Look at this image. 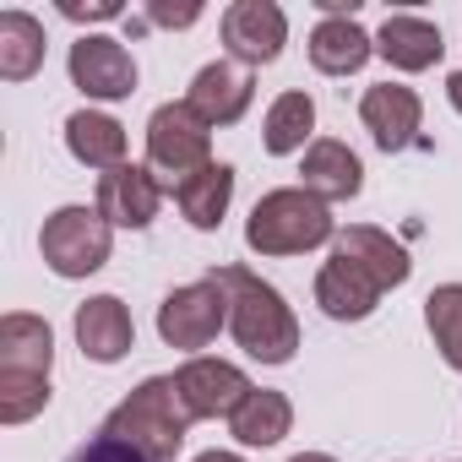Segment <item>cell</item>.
I'll use <instances>...</instances> for the list:
<instances>
[{
  "label": "cell",
  "instance_id": "obj_1",
  "mask_svg": "<svg viewBox=\"0 0 462 462\" xmlns=\"http://www.w3.org/2000/svg\"><path fill=\"white\" fill-rule=\"evenodd\" d=\"M413 273L408 251L386 235V228H370V223H354L332 240V256L327 267L316 273V305L332 316V321H365L386 289H402Z\"/></svg>",
  "mask_w": 462,
  "mask_h": 462
},
{
  "label": "cell",
  "instance_id": "obj_2",
  "mask_svg": "<svg viewBox=\"0 0 462 462\" xmlns=\"http://www.w3.org/2000/svg\"><path fill=\"white\" fill-rule=\"evenodd\" d=\"M207 278L223 289V300H228V332H235V343L251 359H262V365H289L294 359L300 321H294L289 300L273 283H262L251 267H212Z\"/></svg>",
  "mask_w": 462,
  "mask_h": 462
},
{
  "label": "cell",
  "instance_id": "obj_3",
  "mask_svg": "<svg viewBox=\"0 0 462 462\" xmlns=\"http://www.w3.org/2000/svg\"><path fill=\"white\" fill-rule=\"evenodd\" d=\"M55 332L44 316L12 310L0 321V424H28L50 402Z\"/></svg>",
  "mask_w": 462,
  "mask_h": 462
},
{
  "label": "cell",
  "instance_id": "obj_4",
  "mask_svg": "<svg viewBox=\"0 0 462 462\" xmlns=\"http://www.w3.org/2000/svg\"><path fill=\"white\" fill-rule=\"evenodd\" d=\"M332 240H337L332 207L321 196H310L305 185L267 190L251 207V223H245V245L256 256H305V251L332 245Z\"/></svg>",
  "mask_w": 462,
  "mask_h": 462
},
{
  "label": "cell",
  "instance_id": "obj_5",
  "mask_svg": "<svg viewBox=\"0 0 462 462\" xmlns=\"http://www.w3.org/2000/svg\"><path fill=\"white\" fill-rule=\"evenodd\" d=\"M185 430H190V413H185V402H180L174 375H147V381L104 419L98 435H115V440L136 446V451L152 457V462H174L180 446H185Z\"/></svg>",
  "mask_w": 462,
  "mask_h": 462
},
{
  "label": "cell",
  "instance_id": "obj_6",
  "mask_svg": "<svg viewBox=\"0 0 462 462\" xmlns=\"http://www.w3.org/2000/svg\"><path fill=\"white\" fill-rule=\"evenodd\" d=\"M39 251H44V267L55 278H88L115 251V223L98 207H60V212L44 217Z\"/></svg>",
  "mask_w": 462,
  "mask_h": 462
},
{
  "label": "cell",
  "instance_id": "obj_7",
  "mask_svg": "<svg viewBox=\"0 0 462 462\" xmlns=\"http://www.w3.org/2000/svg\"><path fill=\"white\" fill-rule=\"evenodd\" d=\"M147 163L163 169L169 190H174L185 174H196V169L212 163V125L185 98L180 104H158L152 120H147Z\"/></svg>",
  "mask_w": 462,
  "mask_h": 462
},
{
  "label": "cell",
  "instance_id": "obj_8",
  "mask_svg": "<svg viewBox=\"0 0 462 462\" xmlns=\"http://www.w3.org/2000/svg\"><path fill=\"white\" fill-rule=\"evenodd\" d=\"M223 327H228V300H223V289H217L212 278L185 283V289H169L163 305H158V337H163L169 348L196 354V348H207Z\"/></svg>",
  "mask_w": 462,
  "mask_h": 462
},
{
  "label": "cell",
  "instance_id": "obj_9",
  "mask_svg": "<svg viewBox=\"0 0 462 462\" xmlns=\"http://www.w3.org/2000/svg\"><path fill=\"white\" fill-rule=\"evenodd\" d=\"M174 386H180V402H185V413H190V419H235V413H240V402L256 392V386L245 381V370H240V365H228V359H207V354L185 359V365L174 370Z\"/></svg>",
  "mask_w": 462,
  "mask_h": 462
},
{
  "label": "cell",
  "instance_id": "obj_10",
  "mask_svg": "<svg viewBox=\"0 0 462 462\" xmlns=\"http://www.w3.org/2000/svg\"><path fill=\"white\" fill-rule=\"evenodd\" d=\"M71 82L98 98V104H115V98H131L136 93V60L120 39L109 33H82L71 44Z\"/></svg>",
  "mask_w": 462,
  "mask_h": 462
},
{
  "label": "cell",
  "instance_id": "obj_11",
  "mask_svg": "<svg viewBox=\"0 0 462 462\" xmlns=\"http://www.w3.org/2000/svg\"><path fill=\"white\" fill-rule=\"evenodd\" d=\"M223 44L240 66H273L289 44V17L273 0H235L223 12Z\"/></svg>",
  "mask_w": 462,
  "mask_h": 462
},
{
  "label": "cell",
  "instance_id": "obj_12",
  "mask_svg": "<svg viewBox=\"0 0 462 462\" xmlns=\"http://www.w3.org/2000/svg\"><path fill=\"white\" fill-rule=\"evenodd\" d=\"M359 120H365V131L375 136L381 152H402V147H419V142H424V136H419L424 104H419V93L402 88V82H375V88H365Z\"/></svg>",
  "mask_w": 462,
  "mask_h": 462
},
{
  "label": "cell",
  "instance_id": "obj_13",
  "mask_svg": "<svg viewBox=\"0 0 462 462\" xmlns=\"http://www.w3.org/2000/svg\"><path fill=\"white\" fill-rule=\"evenodd\" d=\"M115 228H147L163 207V185L152 169L142 163H120L109 174H98V201H93Z\"/></svg>",
  "mask_w": 462,
  "mask_h": 462
},
{
  "label": "cell",
  "instance_id": "obj_14",
  "mask_svg": "<svg viewBox=\"0 0 462 462\" xmlns=\"http://www.w3.org/2000/svg\"><path fill=\"white\" fill-rule=\"evenodd\" d=\"M251 98H256L251 71H245V66H228V60L201 66L196 82H190V93H185V104H190L207 125H235V120L251 109Z\"/></svg>",
  "mask_w": 462,
  "mask_h": 462
},
{
  "label": "cell",
  "instance_id": "obj_15",
  "mask_svg": "<svg viewBox=\"0 0 462 462\" xmlns=\"http://www.w3.org/2000/svg\"><path fill=\"white\" fill-rule=\"evenodd\" d=\"M77 343L93 365H120L136 348V327L131 310L115 294H93L88 305H77Z\"/></svg>",
  "mask_w": 462,
  "mask_h": 462
},
{
  "label": "cell",
  "instance_id": "obj_16",
  "mask_svg": "<svg viewBox=\"0 0 462 462\" xmlns=\"http://www.w3.org/2000/svg\"><path fill=\"white\" fill-rule=\"evenodd\" d=\"M300 180H305V190H310V196H321V201L332 207V201H354V196L365 190V163L354 158V147H348V142L321 136V142H310V147H305Z\"/></svg>",
  "mask_w": 462,
  "mask_h": 462
},
{
  "label": "cell",
  "instance_id": "obj_17",
  "mask_svg": "<svg viewBox=\"0 0 462 462\" xmlns=\"http://www.w3.org/2000/svg\"><path fill=\"white\" fill-rule=\"evenodd\" d=\"M370 55H375V39L354 17H321L310 33V66L321 77H354V71H365Z\"/></svg>",
  "mask_w": 462,
  "mask_h": 462
},
{
  "label": "cell",
  "instance_id": "obj_18",
  "mask_svg": "<svg viewBox=\"0 0 462 462\" xmlns=\"http://www.w3.org/2000/svg\"><path fill=\"white\" fill-rule=\"evenodd\" d=\"M375 50H381L397 71H430V66L446 55L440 28L424 23V17H413V12H392V17L381 23V33H375Z\"/></svg>",
  "mask_w": 462,
  "mask_h": 462
},
{
  "label": "cell",
  "instance_id": "obj_19",
  "mask_svg": "<svg viewBox=\"0 0 462 462\" xmlns=\"http://www.w3.org/2000/svg\"><path fill=\"white\" fill-rule=\"evenodd\" d=\"M66 147H71L77 163L109 174V169L125 163V125H120L115 115H104V109H77V115L66 120Z\"/></svg>",
  "mask_w": 462,
  "mask_h": 462
},
{
  "label": "cell",
  "instance_id": "obj_20",
  "mask_svg": "<svg viewBox=\"0 0 462 462\" xmlns=\"http://www.w3.org/2000/svg\"><path fill=\"white\" fill-rule=\"evenodd\" d=\"M174 201H180L185 223L207 235V228H217V223H223L228 201H235V169H228V163H207V169L185 174V180L174 185Z\"/></svg>",
  "mask_w": 462,
  "mask_h": 462
},
{
  "label": "cell",
  "instance_id": "obj_21",
  "mask_svg": "<svg viewBox=\"0 0 462 462\" xmlns=\"http://www.w3.org/2000/svg\"><path fill=\"white\" fill-rule=\"evenodd\" d=\"M228 430H235L240 446H278V440L294 430V402H289L283 392L256 386V392L240 402V413L228 419Z\"/></svg>",
  "mask_w": 462,
  "mask_h": 462
},
{
  "label": "cell",
  "instance_id": "obj_22",
  "mask_svg": "<svg viewBox=\"0 0 462 462\" xmlns=\"http://www.w3.org/2000/svg\"><path fill=\"white\" fill-rule=\"evenodd\" d=\"M310 131H316V104H310V93H300V88L278 93L273 109H267V125H262L267 152H273V158L305 152V147H310Z\"/></svg>",
  "mask_w": 462,
  "mask_h": 462
},
{
  "label": "cell",
  "instance_id": "obj_23",
  "mask_svg": "<svg viewBox=\"0 0 462 462\" xmlns=\"http://www.w3.org/2000/svg\"><path fill=\"white\" fill-rule=\"evenodd\" d=\"M44 66V23L28 12H0V77L28 82Z\"/></svg>",
  "mask_w": 462,
  "mask_h": 462
},
{
  "label": "cell",
  "instance_id": "obj_24",
  "mask_svg": "<svg viewBox=\"0 0 462 462\" xmlns=\"http://www.w3.org/2000/svg\"><path fill=\"white\" fill-rule=\"evenodd\" d=\"M424 327L440 348V359L462 375V283H440L424 300Z\"/></svg>",
  "mask_w": 462,
  "mask_h": 462
},
{
  "label": "cell",
  "instance_id": "obj_25",
  "mask_svg": "<svg viewBox=\"0 0 462 462\" xmlns=\"http://www.w3.org/2000/svg\"><path fill=\"white\" fill-rule=\"evenodd\" d=\"M66 462H152V457H142L136 446H125V440H115V435H93V440L77 446Z\"/></svg>",
  "mask_w": 462,
  "mask_h": 462
},
{
  "label": "cell",
  "instance_id": "obj_26",
  "mask_svg": "<svg viewBox=\"0 0 462 462\" xmlns=\"http://www.w3.org/2000/svg\"><path fill=\"white\" fill-rule=\"evenodd\" d=\"M120 12H125L120 0H88V6H82V0H60V17H71V23H109Z\"/></svg>",
  "mask_w": 462,
  "mask_h": 462
},
{
  "label": "cell",
  "instance_id": "obj_27",
  "mask_svg": "<svg viewBox=\"0 0 462 462\" xmlns=\"http://www.w3.org/2000/svg\"><path fill=\"white\" fill-rule=\"evenodd\" d=\"M196 17H201L196 0H185V6H163V0H152V6H147V23H158V28H190Z\"/></svg>",
  "mask_w": 462,
  "mask_h": 462
},
{
  "label": "cell",
  "instance_id": "obj_28",
  "mask_svg": "<svg viewBox=\"0 0 462 462\" xmlns=\"http://www.w3.org/2000/svg\"><path fill=\"white\" fill-rule=\"evenodd\" d=\"M446 98H451V109L462 115V71H451V77H446Z\"/></svg>",
  "mask_w": 462,
  "mask_h": 462
},
{
  "label": "cell",
  "instance_id": "obj_29",
  "mask_svg": "<svg viewBox=\"0 0 462 462\" xmlns=\"http://www.w3.org/2000/svg\"><path fill=\"white\" fill-rule=\"evenodd\" d=\"M196 462H245V457H235V451H201Z\"/></svg>",
  "mask_w": 462,
  "mask_h": 462
},
{
  "label": "cell",
  "instance_id": "obj_30",
  "mask_svg": "<svg viewBox=\"0 0 462 462\" xmlns=\"http://www.w3.org/2000/svg\"><path fill=\"white\" fill-rule=\"evenodd\" d=\"M289 462H337V457H327V451H300V457H289Z\"/></svg>",
  "mask_w": 462,
  "mask_h": 462
}]
</instances>
